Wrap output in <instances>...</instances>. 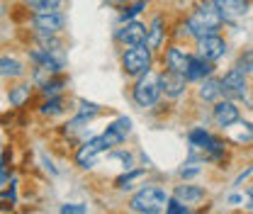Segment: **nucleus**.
<instances>
[{"mask_svg": "<svg viewBox=\"0 0 253 214\" xmlns=\"http://www.w3.org/2000/svg\"><path fill=\"white\" fill-rule=\"evenodd\" d=\"M161 95H163V90H161V73H154V71L139 76L134 81V86H131V100L141 110L154 107L161 100Z\"/></svg>", "mask_w": 253, "mask_h": 214, "instance_id": "7ed1b4c3", "label": "nucleus"}, {"mask_svg": "<svg viewBox=\"0 0 253 214\" xmlns=\"http://www.w3.org/2000/svg\"><path fill=\"white\" fill-rule=\"evenodd\" d=\"M34 88L37 86L25 83L22 78H17L12 86H7V102H10V107L12 110H25L30 105L32 95H34Z\"/></svg>", "mask_w": 253, "mask_h": 214, "instance_id": "ddd939ff", "label": "nucleus"}, {"mask_svg": "<svg viewBox=\"0 0 253 214\" xmlns=\"http://www.w3.org/2000/svg\"><path fill=\"white\" fill-rule=\"evenodd\" d=\"M122 71H125L129 78H139L144 73L151 71L154 66V51L146 46V44H136V46H126L122 51Z\"/></svg>", "mask_w": 253, "mask_h": 214, "instance_id": "20e7f679", "label": "nucleus"}, {"mask_svg": "<svg viewBox=\"0 0 253 214\" xmlns=\"http://www.w3.org/2000/svg\"><path fill=\"white\" fill-rule=\"evenodd\" d=\"M234 141L236 144H249V141H253V124L251 122L241 124V129L234 134Z\"/></svg>", "mask_w": 253, "mask_h": 214, "instance_id": "cd10ccee", "label": "nucleus"}, {"mask_svg": "<svg viewBox=\"0 0 253 214\" xmlns=\"http://www.w3.org/2000/svg\"><path fill=\"white\" fill-rule=\"evenodd\" d=\"M190 205L180 202L178 197H168V205H166V214H188Z\"/></svg>", "mask_w": 253, "mask_h": 214, "instance_id": "c85d7f7f", "label": "nucleus"}, {"mask_svg": "<svg viewBox=\"0 0 253 214\" xmlns=\"http://www.w3.org/2000/svg\"><path fill=\"white\" fill-rule=\"evenodd\" d=\"M22 10L27 12H49V10H61V0H20Z\"/></svg>", "mask_w": 253, "mask_h": 214, "instance_id": "b1692460", "label": "nucleus"}, {"mask_svg": "<svg viewBox=\"0 0 253 214\" xmlns=\"http://www.w3.org/2000/svg\"><path fill=\"white\" fill-rule=\"evenodd\" d=\"M246 195H249V202H251L249 207H253V185H251V187H249V190H246Z\"/></svg>", "mask_w": 253, "mask_h": 214, "instance_id": "2f4dec72", "label": "nucleus"}, {"mask_svg": "<svg viewBox=\"0 0 253 214\" xmlns=\"http://www.w3.org/2000/svg\"><path fill=\"white\" fill-rule=\"evenodd\" d=\"M200 173H202V168L197 166V161H192V163L183 166V168L178 171V175H180L183 180H190V178H195V175H200Z\"/></svg>", "mask_w": 253, "mask_h": 214, "instance_id": "c756f323", "label": "nucleus"}, {"mask_svg": "<svg viewBox=\"0 0 253 214\" xmlns=\"http://www.w3.org/2000/svg\"><path fill=\"white\" fill-rule=\"evenodd\" d=\"M221 12L224 22H234L249 12V0H212Z\"/></svg>", "mask_w": 253, "mask_h": 214, "instance_id": "f3484780", "label": "nucleus"}, {"mask_svg": "<svg viewBox=\"0 0 253 214\" xmlns=\"http://www.w3.org/2000/svg\"><path fill=\"white\" fill-rule=\"evenodd\" d=\"M173 197H178L180 202H185V205H197V202H202L205 197H207V190L205 187H200V185H175V190H173Z\"/></svg>", "mask_w": 253, "mask_h": 214, "instance_id": "6ab92c4d", "label": "nucleus"}, {"mask_svg": "<svg viewBox=\"0 0 253 214\" xmlns=\"http://www.w3.org/2000/svg\"><path fill=\"white\" fill-rule=\"evenodd\" d=\"M107 151H110V149H107V144L102 141L100 134H97V136H88V139H83L81 144H76L73 161H76V166H78L81 171H88V168H93L95 163H97V158Z\"/></svg>", "mask_w": 253, "mask_h": 214, "instance_id": "423d86ee", "label": "nucleus"}, {"mask_svg": "<svg viewBox=\"0 0 253 214\" xmlns=\"http://www.w3.org/2000/svg\"><path fill=\"white\" fill-rule=\"evenodd\" d=\"M212 120H214V124L217 127H221V129H231L234 124L241 122V112H239V107L234 105V100H221V102H217L214 107H212Z\"/></svg>", "mask_w": 253, "mask_h": 214, "instance_id": "9b49d317", "label": "nucleus"}, {"mask_svg": "<svg viewBox=\"0 0 253 214\" xmlns=\"http://www.w3.org/2000/svg\"><path fill=\"white\" fill-rule=\"evenodd\" d=\"M219 88H221V95H224L226 100H241V97H246V92H249L246 73L239 71L236 66L229 68V71L219 78Z\"/></svg>", "mask_w": 253, "mask_h": 214, "instance_id": "0eeeda50", "label": "nucleus"}, {"mask_svg": "<svg viewBox=\"0 0 253 214\" xmlns=\"http://www.w3.org/2000/svg\"><path fill=\"white\" fill-rule=\"evenodd\" d=\"M188 83L190 81L185 78V73H180V71H170V68L161 71V90H163V95L168 100L183 97L188 92Z\"/></svg>", "mask_w": 253, "mask_h": 214, "instance_id": "1a4fd4ad", "label": "nucleus"}, {"mask_svg": "<svg viewBox=\"0 0 253 214\" xmlns=\"http://www.w3.org/2000/svg\"><path fill=\"white\" fill-rule=\"evenodd\" d=\"M149 7V0H131V2H126L125 7H120L122 12H120V22H126V20H136L144 10Z\"/></svg>", "mask_w": 253, "mask_h": 214, "instance_id": "393cba45", "label": "nucleus"}, {"mask_svg": "<svg viewBox=\"0 0 253 214\" xmlns=\"http://www.w3.org/2000/svg\"><path fill=\"white\" fill-rule=\"evenodd\" d=\"M25 73H27V66L17 56L0 51V78L2 81H17V78H25Z\"/></svg>", "mask_w": 253, "mask_h": 214, "instance_id": "dca6fc26", "label": "nucleus"}, {"mask_svg": "<svg viewBox=\"0 0 253 214\" xmlns=\"http://www.w3.org/2000/svg\"><path fill=\"white\" fill-rule=\"evenodd\" d=\"M166 37H168L166 17H163V15H156V17L146 25V46L156 54V51H161V46L166 44Z\"/></svg>", "mask_w": 253, "mask_h": 214, "instance_id": "4468645a", "label": "nucleus"}, {"mask_svg": "<svg viewBox=\"0 0 253 214\" xmlns=\"http://www.w3.org/2000/svg\"><path fill=\"white\" fill-rule=\"evenodd\" d=\"M236 68H239V71H244V73H253V49H246V51H241V54H239V59H236Z\"/></svg>", "mask_w": 253, "mask_h": 214, "instance_id": "bb28decb", "label": "nucleus"}, {"mask_svg": "<svg viewBox=\"0 0 253 214\" xmlns=\"http://www.w3.org/2000/svg\"><path fill=\"white\" fill-rule=\"evenodd\" d=\"M144 175H146V168H126V173H122V175L115 180V187H117V190H131L134 183H139Z\"/></svg>", "mask_w": 253, "mask_h": 214, "instance_id": "5701e85b", "label": "nucleus"}, {"mask_svg": "<svg viewBox=\"0 0 253 214\" xmlns=\"http://www.w3.org/2000/svg\"><path fill=\"white\" fill-rule=\"evenodd\" d=\"M68 88V78L66 73H56V76H49L37 90L42 97H51V95H63V90Z\"/></svg>", "mask_w": 253, "mask_h": 214, "instance_id": "412c9836", "label": "nucleus"}, {"mask_svg": "<svg viewBox=\"0 0 253 214\" xmlns=\"http://www.w3.org/2000/svg\"><path fill=\"white\" fill-rule=\"evenodd\" d=\"M188 61H190V54L185 51V49H183V46H178V44H170V46H166V56H163V63H166V68L185 73V68H188Z\"/></svg>", "mask_w": 253, "mask_h": 214, "instance_id": "a211bd4d", "label": "nucleus"}, {"mask_svg": "<svg viewBox=\"0 0 253 214\" xmlns=\"http://www.w3.org/2000/svg\"><path fill=\"white\" fill-rule=\"evenodd\" d=\"M249 210H253V207H249Z\"/></svg>", "mask_w": 253, "mask_h": 214, "instance_id": "473e14b6", "label": "nucleus"}, {"mask_svg": "<svg viewBox=\"0 0 253 214\" xmlns=\"http://www.w3.org/2000/svg\"><path fill=\"white\" fill-rule=\"evenodd\" d=\"M197 54L205 56L207 61H219L221 56L226 54V39L219 34H205L197 39Z\"/></svg>", "mask_w": 253, "mask_h": 214, "instance_id": "9d476101", "label": "nucleus"}, {"mask_svg": "<svg viewBox=\"0 0 253 214\" xmlns=\"http://www.w3.org/2000/svg\"><path fill=\"white\" fill-rule=\"evenodd\" d=\"M197 95H200V100H205V102H214V100H217V97L221 95L219 78H214V76H207L205 81H200Z\"/></svg>", "mask_w": 253, "mask_h": 214, "instance_id": "4be33fe9", "label": "nucleus"}, {"mask_svg": "<svg viewBox=\"0 0 253 214\" xmlns=\"http://www.w3.org/2000/svg\"><path fill=\"white\" fill-rule=\"evenodd\" d=\"M102 112V107L100 105H95V102H88V100H78V110H76V115L78 117H83V120H88V122H93L95 117Z\"/></svg>", "mask_w": 253, "mask_h": 214, "instance_id": "a878e982", "label": "nucleus"}, {"mask_svg": "<svg viewBox=\"0 0 253 214\" xmlns=\"http://www.w3.org/2000/svg\"><path fill=\"white\" fill-rule=\"evenodd\" d=\"M61 214H85L88 212V205H78V202H66L59 207Z\"/></svg>", "mask_w": 253, "mask_h": 214, "instance_id": "7c9ffc66", "label": "nucleus"}, {"mask_svg": "<svg viewBox=\"0 0 253 214\" xmlns=\"http://www.w3.org/2000/svg\"><path fill=\"white\" fill-rule=\"evenodd\" d=\"M115 39L122 46H136V44H146V25L141 20H126L115 30Z\"/></svg>", "mask_w": 253, "mask_h": 214, "instance_id": "6e6552de", "label": "nucleus"}, {"mask_svg": "<svg viewBox=\"0 0 253 214\" xmlns=\"http://www.w3.org/2000/svg\"><path fill=\"white\" fill-rule=\"evenodd\" d=\"M27 30L30 34H61L66 30V15L61 10L27 12Z\"/></svg>", "mask_w": 253, "mask_h": 214, "instance_id": "39448f33", "label": "nucleus"}, {"mask_svg": "<svg viewBox=\"0 0 253 214\" xmlns=\"http://www.w3.org/2000/svg\"><path fill=\"white\" fill-rule=\"evenodd\" d=\"M37 112L42 117H59L66 112V97L63 95H51V97H44V102L37 105Z\"/></svg>", "mask_w": 253, "mask_h": 214, "instance_id": "aec40b11", "label": "nucleus"}, {"mask_svg": "<svg viewBox=\"0 0 253 214\" xmlns=\"http://www.w3.org/2000/svg\"><path fill=\"white\" fill-rule=\"evenodd\" d=\"M129 134H131V120H129V117H117L100 136H102V141L107 144V149H115V146H122V144H125Z\"/></svg>", "mask_w": 253, "mask_h": 214, "instance_id": "f8f14e48", "label": "nucleus"}, {"mask_svg": "<svg viewBox=\"0 0 253 214\" xmlns=\"http://www.w3.org/2000/svg\"><path fill=\"white\" fill-rule=\"evenodd\" d=\"M166 205H168V192L161 185H144L129 200V210L136 214H161L166 212Z\"/></svg>", "mask_w": 253, "mask_h": 214, "instance_id": "f03ea898", "label": "nucleus"}, {"mask_svg": "<svg viewBox=\"0 0 253 214\" xmlns=\"http://www.w3.org/2000/svg\"><path fill=\"white\" fill-rule=\"evenodd\" d=\"M212 73H214V61H207V59L200 56V54L190 56L188 68H185V78H188L190 83H200V81H205V78L212 76Z\"/></svg>", "mask_w": 253, "mask_h": 214, "instance_id": "2eb2a0df", "label": "nucleus"}, {"mask_svg": "<svg viewBox=\"0 0 253 214\" xmlns=\"http://www.w3.org/2000/svg\"><path fill=\"white\" fill-rule=\"evenodd\" d=\"M188 30L195 39L205 37V34H219L221 25H224V17L217 10V5L212 0H202L195 5V10L188 15Z\"/></svg>", "mask_w": 253, "mask_h": 214, "instance_id": "f257e3e1", "label": "nucleus"}]
</instances>
